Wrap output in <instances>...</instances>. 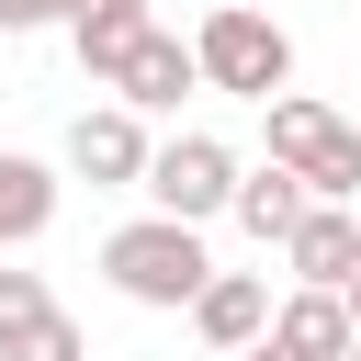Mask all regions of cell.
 Masks as SVG:
<instances>
[{
	"instance_id": "obj_1",
	"label": "cell",
	"mask_w": 361,
	"mask_h": 361,
	"mask_svg": "<svg viewBox=\"0 0 361 361\" xmlns=\"http://www.w3.org/2000/svg\"><path fill=\"white\" fill-rule=\"evenodd\" d=\"M102 271H113L124 305H203V293H214L203 226H180V214H135V226H113V237H102Z\"/></svg>"
},
{
	"instance_id": "obj_2",
	"label": "cell",
	"mask_w": 361,
	"mask_h": 361,
	"mask_svg": "<svg viewBox=\"0 0 361 361\" xmlns=\"http://www.w3.org/2000/svg\"><path fill=\"white\" fill-rule=\"evenodd\" d=\"M192 56H203V90H237V102H282V79H293V34L271 23V11H248V0H226V11H203V34H192Z\"/></svg>"
},
{
	"instance_id": "obj_3",
	"label": "cell",
	"mask_w": 361,
	"mask_h": 361,
	"mask_svg": "<svg viewBox=\"0 0 361 361\" xmlns=\"http://www.w3.org/2000/svg\"><path fill=\"white\" fill-rule=\"evenodd\" d=\"M271 158H282L316 203H350V192H361V124L327 113V102H293V90H282V102H271Z\"/></svg>"
},
{
	"instance_id": "obj_4",
	"label": "cell",
	"mask_w": 361,
	"mask_h": 361,
	"mask_svg": "<svg viewBox=\"0 0 361 361\" xmlns=\"http://www.w3.org/2000/svg\"><path fill=\"white\" fill-rule=\"evenodd\" d=\"M237 158H226V135H169L158 147V169H147V203L158 214H180V226H203V214H237Z\"/></svg>"
},
{
	"instance_id": "obj_5",
	"label": "cell",
	"mask_w": 361,
	"mask_h": 361,
	"mask_svg": "<svg viewBox=\"0 0 361 361\" xmlns=\"http://www.w3.org/2000/svg\"><path fill=\"white\" fill-rule=\"evenodd\" d=\"M68 169H79L90 192H113V180H135V192H147V169H158V147H147V113H124V102H90V113L68 124Z\"/></svg>"
},
{
	"instance_id": "obj_6",
	"label": "cell",
	"mask_w": 361,
	"mask_h": 361,
	"mask_svg": "<svg viewBox=\"0 0 361 361\" xmlns=\"http://www.w3.org/2000/svg\"><path fill=\"white\" fill-rule=\"evenodd\" d=\"M180 90H203V56H192L180 34H147V45L124 56V79H113L124 113H180Z\"/></svg>"
},
{
	"instance_id": "obj_7",
	"label": "cell",
	"mask_w": 361,
	"mask_h": 361,
	"mask_svg": "<svg viewBox=\"0 0 361 361\" xmlns=\"http://www.w3.org/2000/svg\"><path fill=\"white\" fill-rule=\"evenodd\" d=\"M271 316H282V305H271V282H259V271H214V293L192 305V327H203L214 350H237V361L271 338Z\"/></svg>"
},
{
	"instance_id": "obj_8",
	"label": "cell",
	"mask_w": 361,
	"mask_h": 361,
	"mask_svg": "<svg viewBox=\"0 0 361 361\" xmlns=\"http://www.w3.org/2000/svg\"><path fill=\"white\" fill-rule=\"evenodd\" d=\"M293 282L305 293H350V271H361V226H350V203H316L305 226H293Z\"/></svg>"
},
{
	"instance_id": "obj_9",
	"label": "cell",
	"mask_w": 361,
	"mask_h": 361,
	"mask_svg": "<svg viewBox=\"0 0 361 361\" xmlns=\"http://www.w3.org/2000/svg\"><path fill=\"white\" fill-rule=\"evenodd\" d=\"M147 34H158V23H147V0H79V23H68V45H79V68H90L102 90L124 79V56H135Z\"/></svg>"
},
{
	"instance_id": "obj_10",
	"label": "cell",
	"mask_w": 361,
	"mask_h": 361,
	"mask_svg": "<svg viewBox=\"0 0 361 361\" xmlns=\"http://www.w3.org/2000/svg\"><path fill=\"white\" fill-rule=\"evenodd\" d=\"M305 214H316V192H305V180H293V169H282V158H271V169H248V180H237V226H248V237H259V248H293V226H305Z\"/></svg>"
},
{
	"instance_id": "obj_11",
	"label": "cell",
	"mask_w": 361,
	"mask_h": 361,
	"mask_svg": "<svg viewBox=\"0 0 361 361\" xmlns=\"http://www.w3.org/2000/svg\"><path fill=\"white\" fill-rule=\"evenodd\" d=\"M271 338H282V350H305V361H350V350H361V327H350V305H338V293H282Z\"/></svg>"
},
{
	"instance_id": "obj_12",
	"label": "cell",
	"mask_w": 361,
	"mask_h": 361,
	"mask_svg": "<svg viewBox=\"0 0 361 361\" xmlns=\"http://www.w3.org/2000/svg\"><path fill=\"white\" fill-rule=\"evenodd\" d=\"M56 226V169L45 158H0V248H34Z\"/></svg>"
},
{
	"instance_id": "obj_13",
	"label": "cell",
	"mask_w": 361,
	"mask_h": 361,
	"mask_svg": "<svg viewBox=\"0 0 361 361\" xmlns=\"http://www.w3.org/2000/svg\"><path fill=\"white\" fill-rule=\"evenodd\" d=\"M0 361H90V338H79V316H56V305H45L34 327H11V338H0Z\"/></svg>"
},
{
	"instance_id": "obj_14",
	"label": "cell",
	"mask_w": 361,
	"mask_h": 361,
	"mask_svg": "<svg viewBox=\"0 0 361 361\" xmlns=\"http://www.w3.org/2000/svg\"><path fill=\"white\" fill-rule=\"evenodd\" d=\"M45 305H56V293H45V271H0V338H11V327H34Z\"/></svg>"
},
{
	"instance_id": "obj_15",
	"label": "cell",
	"mask_w": 361,
	"mask_h": 361,
	"mask_svg": "<svg viewBox=\"0 0 361 361\" xmlns=\"http://www.w3.org/2000/svg\"><path fill=\"white\" fill-rule=\"evenodd\" d=\"M45 23H79V0H0V34H45Z\"/></svg>"
},
{
	"instance_id": "obj_16",
	"label": "cell",
	"mask_w": 361,
	"mask_h": 361,
	"mask_svg": "<svg viewBox=\"0 0 361 361\" xmlns=\"http://www.w3.org/2000/svg\"><path fill=\"white\" fill-rule=\"evenodd\" d=\"M248 361H305V350H282V338H259V350H248Z\"/></svg>"
},
{
	"instance_id": "obj_17",
	"label": "cell",
	"mask_w": 361,
	"mask_h": 361,
	"mask_svg": "<svg viewBox=\"0 0 361 361\" xmlns=\"http://www.w3.org/2000/svg\"><path fill=\"white\" fill-rule=\"evenodd\" d=\"M338 305H350V327H361V271H350V293H338Z\"/></svg>"
},
{
	"instance_id": "obj_18",
	"label": "cell",
	"mask_w": 361,
	"mask_h": 361,
	"mask_svg": "<svg viewBox=\"0 0 361 361\" xmlns=\"http://www.w3.org/2000/svg\"><path fill=\"white\" fill-rule=\"evenodd\" d=\"M350 361H361V350H350Z\"/></svg>"
},
{
	"instance_id": "obj_19",
	"label": "cell",
	"mask_w": 361,
	"mask_h": 361,
	"mask_svg": "<svg viewBox=\"0 0 361 361\" xmlns=\"http://www.w3.org/2000/svg\"><path fill=\"white\" fill-rule=\"evenodd\" d=\"M350 124H361V113H350Z\"/></svg>"
}]
</instances>
